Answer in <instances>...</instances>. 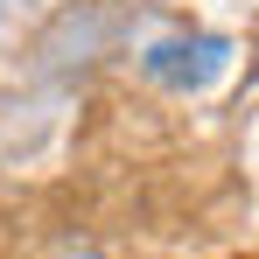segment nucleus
Masks as SVG:
<instances>
[]
</instances>
